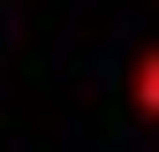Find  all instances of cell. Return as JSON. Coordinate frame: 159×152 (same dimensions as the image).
<instances>
[{"instance_id":"6da1fadb","label":"cell","mask_w":159,"mask_h":152,"mask_svg":"<svg viewBox=\"0 0 159 152\" xmlns=\"http://www.w3.org/2000/svg\"><path fill=\"white\" fill-rule=\"evenodd\" d=\"M129 91H136V114H144V122H159V46H144V53H136Z\"/></svg>"}]
</instances>
